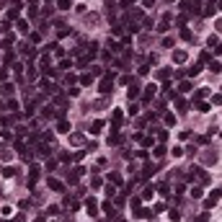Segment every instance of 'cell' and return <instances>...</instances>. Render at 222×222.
Wrapping results in <instances>:
<instances>
[{
  "label": "cell",
  "instance_id": "33",
  "mask_svg": "<svg viewBox=\"0 0 222 222\" xmlns=\"http://www.w3.org/2000/svg\"><path fill=\"white\" fill-rule=\"evenodd\" d=\"M214 26H217V31H222V18L217 21V23H214Z\"/></svg>",
  "mask_w": 222,
  "mask_h": 222
},
{
  "label": "cell",
  "instance_id": "4",
  "mask_svg": "<svg viewBox=\"0 0 222 222\" xmlns=\"http://www.w3.org/2000/svg\"><path fill=\"white\" fill-rule=\"evenodd\" d=\"M186 57H189V54H186L183 49H176V52H173V62H176V65H181V62H186Z\"/></svg>",
  "mask_w": 222,
  "mask_h": 222
},
{
  "label": "cell",
  "instance_id": "31",
  "mask_svg": "<svg viewBox=\"0 0 222 222\" xmlns=\"http://www.w3.org/2000/svg\"><path fill=\"white\" fill-rule=\"evenodd\" d=\"M90 80H93L90 75H83V77H80V83H83V85H90Z\"/></svg>",
  "mask_w": 222,
  "mask_h": 222
},
{
  "label": "cell",
  "instance_id": "9",
  "mask_svg": "<svg viewBox=\"0 0 222 222\" xmlns=\"http://www.w3.org/2000/svg\"><path fill=\"white\" fill-rule=\"evenodd\" d=\"M127 96H129V101H132V98H140V88H137V85H129Z\"/></svg>",
  "mask_w": 222,
  "mask_h": 222
},
{
  "label": "cell",
  "instance_id": "25",
  "mask_svg": "<svg viewBox=\"0 0 222 222\" xmlns=\"http://www.w3.org/2000/svg\"><path fill=\"white\" fill-rule=\"evenodd\" d=\"M181 39H186V41H191V31H189V28H183V31H181Z\"/></svg>",
  "mask_w": 222,
  "mask_h": 222
},
{
  "label": "cell",
  "instance_id": "19",
  "mask_svg": "<svg viewBox=\"0 0 222 222\" xmlns=\"http://www.w3.org/2000/svg\"><path fill=\"white\" fill-rule=\"evenodd\" d=\"M191 196H194V199H202V189H199V186H194V189H191Z\"/></svg>",
  "mask_w": 222,
  "mask_h": 222
},
{
  "label": "cell",
  "instance_id": "6",
  "mask_svg": "<svg viewBox=\"0 0 222 222\" xmlns=\"http://www.w3.org/2000/svg\"><path fill=\"white\" fill-rule=\"evenodd\" d=\"M101 129H103V121H101V119H96V121L90 124V134H101Z\"/></svg>",
  "mask_w": 222,
  "mask_h": 222
},
{
  "label": "cell",
  "instance_id": "21",
  "mask_svg": "<svg viewBox=\"0 0 222 222\" xmlns=\"http://www.w3.org/2000/svg\"><path fill=\"white\" fill-rule=\"evenodd\" d=\"M165 124H168V127L176 124V116H173V114H165Z\"/></svg>",
  "mask_w": 222,
  "mask_h": 222
},
{
  "label": "cell",
  "instance_id": "15",
  "mask_svg": "<svg viewBox=\"0 0 222 222\" xmlns=\"http://www.w3.org/2000/svg\"><path fill=\"white\" fill-rule=\"evenodd\" d=\"M155 134H157V140H160V142L168 140V132H165V129H155Z\"/></svg>",
  "mask_w": 222,
  "mask_h": 222
},
{
  "label": "cell",
  "instance_id": "32",
  "mask_svg": "<svg viewBox=\"0 0 222 222\" xmlns=\"http://www.w3.org/2000/svg\"><path fill=\"white\" fill-rule=\"evenodd\" d=\"M212 103H214V106H220V103H222V96H214V98H212Z\"/></svg>",
  "mask_w": 222,
  "mask_h": 222
},
{
  "label": "cell",
  "instance_id": "11",
  "mask_svg": "<svg viewBox=\"0 0 222 222\" xmlns=\"http://www.w3.org/2000/svg\"><path fill=\"white\" fill-rule=\"evenodd\" d=\"M70 5H73V0H57V8L60 10H70Z\"/></svg>",
  "mask_w": 222,
  "mask_h": 222
},
{
  "label": "cell",
  "instance_id": "27",
  "mask_svg": "<svg viewBox=\"0 0 222 222\" xmlns=\"http://www.w3.org/2000/svg\"><path fill=\"white\" fill-rule=\"evenodd\" d=\"M109 49H111V52H119V49H121V47L116 44V41H111V39H109Z\"/></svg>",
  "mask_w": 222,
  "mask_h": 222
},
{
  "label": "cell",
  "instance_id": "3",
  "mask_svg": "<svg viewBox=\"0 0 222 222\" xmlns=\"http://www.w3.org/2000/svg\"><path fill=\"white\" fill-rule=\"evenodd\" d=\"M168 28H170V13H165V16H163V21H160V26H157V31H160V34H165Z\"/></svg>",
  "mask_w": 222,
  "mask_h": 222
},
{
  "label": "cell",
  "instance_id": "26",
  "mask_svg": "<svg viewBox=\"0 0 222 222\" xmlns=\"http://www.w3.org/2000/svg\"><path fill=\"white\" fill-rule=\"evenodd\" d=\"M178 90H191V83H189V80H183L181 85H178Z\"/></svg>",
  "mask_w": 222,
  "mask_h": 222
},
{
  "label": "cell",
  "instance_id": "17",
  "mask_svg": "<svg viewBox=\"0 0 222 222\" xmlns=\"http://www.w3.org/2000/svg\"><path fill=\"white\" fill-rule=\"evenodd\" d=\"M18 31H23V34H28V23H26V21H23V18H21V21H18Z\"/></svg>",
  "mask_w": 222,
  "mask_h": 222
},
{
  "label": "cell",
  "instance_id": "1",
  "mask_svg": "<svg viewBox=\"0 0 222 222\" xmlns=\"http://www.w3.org/2000/svg\"><path fill=\"white\" fill-rule=\"evenodd\" d=\"M101 93H111V88H114V73H106V77L101 80Z\"/></svg>",
  "mask_w": 222,
  "mask_h": 222
},
{
  "label": "cell",
  "instance_id": "22",
  "mask_svg": "<svg viewBox=\"0 0 222 222\" xmlns=\"http://www.w3.org/2000/svg\"><path fill=\"white\" fill-rule=\"evenodd\" d=\"M153 155H155V157H163V155H165V147H163V145H160V147H155V153H153Z\"/></svg>",
  "mask_w": 222,
  "mask_h": 222
},
{
  "label": "cell",
  "instance_id": "24",
  "mask_svg": "<svg viewBox=\"0 0 222 222\" xmlns=\"http://www.w3.org/2000/svg\"><path fill=\"white\" fill-rule=\"evenodd\" d=\"M132 209H134V212L140 209V196H132Z\"/></svg>",
  "mask_w": 222,
  "mask_h": 222
},
{
  "label": "cell",
  "instance_id": "37",
  "mask_svg": "<svg viewBox=\"0 0 222 222\" xmlns=\"http://www.w3.org/2000/svg\"><path fill=\"white\" fill-rule=\"evenodd\" d=\"M129 3H134V0H129Z\"/></svg>",
  "mask_w": 222,
  "mask_h": 222
},
{
  "label": "cell",
  "instance_id": "34",
  "mask_svg": "<svg viewBox=\"0 0 222 222\" xmlns=\"http://www.w3.org/2000/svg\"><path fill=\"white\" fill-rule=\"evenodd\" d=\"M145 5H153V0H145Z\"/></svg>",
  "mask_w": 222,
  "mask_h": 222
},
{
  "label": "cell",
  "instance_id": "29",
  "mask_svg": "<svg viewBox=\"0 0 222 222\" xmlns=\"http://www.w3.org/2000/svg\"><path fill=\"white\" fill-rule=\"evenodd\" d=\"M109 181H114V183H121V178H119V173H109Z\"/></svg>",
  "mask_w": 222,
  "mask_h": 222
},
{
  "label": "cell",
  "instance_id": "36",
  "mask_svg": "<svg viewBox=\"0 0 222 222\" xmlns=\"http://www.w3.org/2000/svg\"><path fill=\"white\" fill-rule=\"evenodd\" d=\"M31 3H36V0H31Z\"/></svg>",
  "mask_w": 222,
  "mask_h": 222
},
{
  "label": "cell",
  "instance_id": "23",
  "mask_svg": "<svg viewBox=\"0 0 222 222\" xmlns=\"http://www.w3.org/2000/svg\"><path fill=\"white\" fill-rule=\"evenodd\" d=\"M196 109H199V111H209V103H204V101H199V103H196Z\"/></svg>",
  "mask_w": 222,
  "mask_h": 222
},
{
  "label": "cell",
  "instance_id": "7",
  "mask_svg": "<svg viewBox=\"0 0 222 222\" xmlns=\"http://www.w3.org/2000/svg\"><path fill=\"white\" fill-rule=\"evenodd\" d=\"M217 199H220V191H214L212 196H207V202H204V207H207V209H209V207H214V204H217Z\"/></svg>",
  "mask_w": 222,
  "mask_h": 222
},
{
  "label": "cell",
  "instance_id": "35",
  "mask_svg": "<svg viewBox=\"0 0 222 222\" xmlns=\"http://www.w3.org/2000/svg\"><path fill=\"white\" fill-rule=\"evenodd\" d=\"M191 3H202V0H191Z\"/></svg>",
  "mask_w": 222,
  "mask_h": 222
},
{
  "label": "cell",
  "instance_id": "5",
  "mask_svg": "<svg viewBox=\"0 0 222 222\" xmlns=\"http://www.w3.org/2000/svg\"><path fill=\"white\" fill-rule=\"evenodd\" d=\"M70 129H73V127H70V121H67V119H60V121H57V132L65 134V132H70Z\"/></svg>",
  "mask_w": 222,
  "mask_h": 222
},
{
  "label": "cell",
  "instance_id": "28",
  "mask_svg": "<svg viewBox=\"0 0 222 222\" xmlns=\"http://www.w3.org/2000/svg\"><path fill=\"white\" fill-rule=\"evenodd\" d=\"M207 93H209V88H199V90H196V98H204Z\"/></svg>",
  "mask_w": 222,
  "mask_h": 222
},
{
  "label": "cell",
  "instance_id": "8",
  "mask_svg": "<svg viewBox=\"0 0 222 222\" xmlns=\"http://www.w3.org/2000/svg\"><path fill=\"white\" fill-rule=\"evenodd\" d=\"M13 41H16V36H13V34L8 31V34H5V36H3V49H8V47L13 44Z\"/></svg>",
  "mask_w": 222,
  "mask_h": 222
},
{
  "label": "cell",
  "instance_id": "30",
  "mask_svg": "<svg viewBox=\"0 0 222 222\" xmlns=\"http://www.w3.org/2000/svg\"><path fill=\"white\" fill-rule=\"evenodd\" d=\"M204 163H217V155H204Z\"/></svg>",
  "mask_w": 222,
  "mask_h": 222
},
{
  "label": "cell",
  "instance_id": "14",
  "mask_svg": "<svg viewBox=\"0 0 222 222\" xmlns=\"http://www.w3.org/2000/svg\"><path fill=\"white\" fill-rule=\"evenodd\" d=\"M209 70H212V73H222V62H209Z\"/></svg>",
  "mask_w": 222,
  "mask_h": 222
},
{
  "label": "cell",
  "instance_id": "13",
  "mask_svg": "<svg viewBox=\"0 0 222 222\" xmlns=\"http://www.w3.org/2000/svg\"><path fill=\"white\" fill-rule=\"evenodd\" d=\"M0 93H3L5 98H8V96H13V85H10V83H5V85H3V90H0Z\"/></svg>",
  "mask_w": 222,
  "mask_h": 222
},
{
  "label": "cell",
  "instance_id": "10",
  "mask_svg": "<svg viewBox=\"0 0 222 222\" xmlns=\"http://www.w3.org/2000/svg\"><path fill=\"white\" fill-rule=\"evenodd\" d=\"M49 189H52V191H62V181H57V178H49Z\"/></svg>",
  "mask_w": 222,
  "mask_h": 222
},
{
  "label": "cell",
  "instance_id": "2",
  "mask_svg": "<svg viewBox=\"0 0 222 222\" xmlns=\"http://www.w3.org/2000/svg\"><path fill=\"white\" fill-rule=\"evenodd\" d=\"M85 209H88L90 217H96V214H98V202H96V199H88V202H85Z\"/></svg>",
  "mask_w": 222,
  "mask_h": 222
},
{
  "label": "cell",
  "instance_id": "20",
  "mask_svg": "<svg viewBox=\"0 0 222 222\" xmlns=\"http://www.w3.org/2000/svg\"><path fill=\"white\" fill-rule=\"evenodd\" d=\"M199 73H202V65H194V67L189 70V75H191V77H194V75H199Z\"/></svg>",
  "mask_w": 222,
  "mask_h": 222
},
{
  "label": "cell",
  "instance_id": "16",
  "mask_svg": "<svg viewBox=\"0 0 222 222\" xmlns=\"http://www.w3.org/2000/svg\"><path fill=\"white\" fill-rule=\"evenodd\" d=\"M153 194H155V189H153V186H147V189L142 191V196H145V199H153Z\"/></svg>",
  "mask_w": 222,
  "mask_h": 222
},
{
  "label": "cell",
  "instance_id": "18",
  "mask_svg": "<svg viewBox=\"0 0 222 222\" xmlns=\"http://www.w3.org/2000/svg\"><path fill=\"white\" fill-rule=\"evenodd\" d=\"M3 176L5 178H13V176H16V168H3Z\"/></svg>",
  "mask_w": 222,
  "mask_h": 222
},
{
  "label": "cell",
  "instance_id": "12",
  "mask_svg": "<svg viewBox=\"0 0 222 222\" xmlns=\"http://www.w3.org/2000/svg\"><path fill=\"white\" fill-rule=\"evenodd\" d=\"M18 13H21V8H10V10H8V16H5V21H13V18H18Z\"/></svg>",
  "mask_w": 222,
  "mask_h": 222
}]
</instances>
